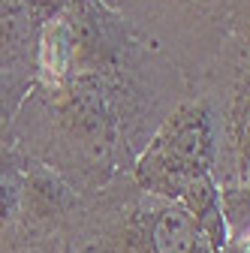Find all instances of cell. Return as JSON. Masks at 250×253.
<instances>
[{"instance_id":"6da1fadb","label":"cell","mask_w":250,"mask_h":253,"mask_svg":"<svg viewBox=\"0 0 250 253\" xmlns=\"http://www.w3.org/2000/svg\"><path fill=\"white\" fill-rule=\"evenodd\" d=\"M12 148L64 178L79 196L133 169L100 76H79L57 87L34 84L15 115Z\"/></svg>"},{"instance_id":"7a4b0ae2","label":"cell","mask_w":250,"mask_h":253,"mask_svg":"<svg viewBox=\"0 0 250 253\" xmlns=\"http://www.w3.org/2000/svg\"><path fill=\"white\" fill-rule=\"evenodd\" d=\"M67 253H214L178 202L145 193L130 172L82 196Z\"/></svg>"},{"instance_id":"3957f363","label":"cell","mask_w":250,"mask_h":253,"mask_svg":"<svg viewBox=\"0 0 250 253\" xmlns=\"http://www.w3.org/2000/svg\"><path fill=\"white\" fill-rule=\"evenodd\" d=\"M133 34L169 57L187 87L238 40H250V0H115Z\"/></svg>"},{"instance_id":"277c9868","label":"cell","mask_w":250,"mask_h":253,"mask_svg":"<svg viewBox=\"0 0 250 253\" xmlns=\"http://www.w3.org/2000/svg\"><path fill=\"white\" fill-rule=\"evenodd\" d=\"M214 169V124L202 93H187L133 160L130 178L145 193L178 202L181 190ZM214 178V175H211Z\"/></svg>"},{"instance_id":"5b68a950","label":"cell","mask_w":250,"mask_h":253,"mask_svg":"<svg viewBox=\"0 0 250 253\" xmlns=\"http://www.w3.org/2000/svg\"><path fill=\"white\" fill-rule=\"evenodd\" d=\"M187 93H202L211 109L217 190L250 187V40H238Z\"/></svg>"},{"instance_id":"8992f818","label":"cell","mask_w":250,"mask_h":253,"mask_svg":"<svg viewBox=\"0 0 250 253\" xmlns=\"http://www.w3.org/2000/svg\"><path fill=\"white\" fill-rule=\"evenodd\" d=\"M82 196L40 163L24 157L21 175V220L18 250L34 253H67V235L79 214Z\"/></svg>"},{"instance_id":"52a82bcc","label":"cell","mask_w":250,"mask_h":253,"mask_svg":"<svg viewBox=\"0 0 250 253\" xmlns=\"http://www.w3.org/2000/svg\"><path fill=\"white\" fill-rule=\"evenodd\" d=\"M40 21L30 0H0V70L34 79Z\"/></svg>"},{"instance_id":"ba28073f","label":"cell","mask_w":250,"mask_h":253,"mask_svg":"<svg viewBox=\"0 0 250 253\" xmlns=\"http://www.w3.org/2000/svg\"><path fill=\"white\" fill-rule=\"evenodd\" d=\"M21 175H24V157L12 145L0 148V253L18 250Z\"/></svg>"},{"instance_id":"9c48e42d","label":"cell","mask_w":250,"mask_h":253,"mask_svg":"<svg viewBox=\"0 0 250 253\" xmlns=\"http://www.w3.org/2000/svg\"><path fill=\"white\" fill-rule=\"evenodd\" d=\"M30 87H34L30 76L0 70V148L12 145V124H15V115L24 97L30 93Z\"/></svg>"},{"instance_id":"30bf717a","label":"cell","mask_w":250,"mask_h":253,"mask_svg":"<svg viewBox=\"0 0 250 253\" xmlns=\"http://www.w3.org/2000/svg\"><path fill=\"white\" fill-rule=\"evenodd\" d=\"M103 3H109V6H115V0H103Z\"/></svg>"},{"instance_id":"8fae6325","label":"cell","mask_w":250,"mask_h":253,"mask_svg":"<svg viewBox=\"0 0 250 253\" xmlns=\"http://www.w3.org/2000/svg\"><path fill=\"white\" fill-rule=\"evenodd\" d=\"M15 253H34V250H15Z\"/></svg>"}]
</instances>
